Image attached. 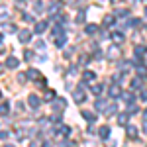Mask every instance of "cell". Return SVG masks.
<instances>
[{"instance_id":"d590c367","label":"cell","mask_w":147,"mask_h":147,"mask_svg":"<svg viewBox=\"0 0 147 147\" xmlns=\"http://www.w3.org/2000/svg\"><path fill=\"white\" fill-rule=\"evenodd\" d=\"M116 14H118V16H125V14H127V10H118Z\"/></svg>"},{"instance_id":"cb8c5ba5","label":"cell","mask_w":147,"mask_h":147,"mask_svg":"<svg viewBox=\"0 0 147 147\" xmlns=\"http://www.w3.org/2000/svg\"><path fill=\"white\" fill-rule=\"evenodd\" d=\"M137 24H139V20H137V18H131V20H125V26H127V28H134V26H137Z\"/></svg>"},{"instance_id":"ffe728a7","label":"cell","mask_w":147,"mask_h":147,"mask_svg":"<svg viewBox=\"0 0 147 147\" xmlns=\"http://www.w3.org/2000/svg\"><path fill=\"white\" fill-rule=\"evenodd\" d=\"M57 134H61V136H69V134H71V127H69V125H61Z\"/></svg>"},{"instance_id":"f546056e","label":"cell","mask_w":147,"mask_h":147,"mask_svg":"<svg viewBox=\"0 0 147 147\" xmlns=\"http://www.w3.org/2000/svg\"><path fill=\"white\" fill-rule=\"evenodd\" d=\"M57 12H59V4H53V6H51V10H49V14L53 16V14H57Z\"/></svg>"},{"instance_id":"d6a6232c","label":"cell","mask_w":147,"mask_h":147,"mask_svg":"<svg viewBox=\"0 0 147 147\" xmlns=\"http://www.w3.org/2000/svg\"><path fill=\"white\" fill-rule=\"evenodd\" d=\"M0 139H8V131H4V129H0Z\"/></svg>"},{"instance_id":"ac0fdd59","label":"cell","mask_w":147,"mask_h":147,"mask_svg":"<svg viewBox=\"0 0 147 147\" xmlns=\"http://www.w3.org/2000/svg\"><path fill=\"white\" fill-rule=\"evenodd\" d=\"M94 77H96V75H94L92 71H84V73H82V79L84 80H94Z\"/></svg>"},{"instance_id":"7bdbcfd3","label":"cell","mask_w":147,"mask_h":147,"mask_svg":"<svg viewBox=\"0 0 147 147\" xmlns=\"http://www.w3.org/2000/svg\"><path fill=\"white\" fill-rule=\"evenodd\" d=\"M0 98H2V92H0Z\"/></svg>"},{"instance_id":"277c9868","label":"cell","mask_w":147,"mask_h":147,"mask_svg":"<svg viewBox=\"0 0 147 147\" xmlns=\"http://www.w3.org/2000/svg\"><path fill=\"white\" fill-rule=\"evenodd\" d=\"M47 26H49L47 22H37L34 26V32H35V34H43V32L47 30Z\"/></svg>"},{"instance_id":"f35d334b","label":"cell","mask_w":147,"mask_h":147,"mask_svg":"<svg viewBox=\"0 0 147 147\" xmlns=\"http://www.w3.org/2000/svg\"><path fill=\"white\" fill-rule=\"evenodd\" d=\"M2 39H4V35H2V34H0V43H2Z\"/></svg>"},{"instance_id":"60d3db41","label":"cell","mask_w":147,"mask_h":147,"mask_svg":"<svg viewBox=\"0 0 147 147\" xmlns=\"http://www.w3.org/2000/svg\"><path fill=\"white\" fill-rule=\"evenodd\" d=\"M145 16H147V6H145Z\"/></svg>"},{"instance_id":"74e56055","label":"cell","mask_w":147,"mask_h":147,"mask_svg":"<svg viewBox=\"0 0 147 147\" xmlns=\"http://www.w3.org/2000/svg\"><path fill=\"white\" fill-rule=\"evenodd\" d=\"M143 118H145V120H147V110H145V112H143Z\"/></svg>"},{"instance_id":"6da1fadb","label":"cell","mask_w":147,"mask_h":147,"mask_svg":"<svg viewBox=\"0 0 147 147\" xmlns=\"http://www.w3.org/2000/svg\"><path fill=\"white\" fill-rule=\"evenodd\" d=\"M73 98H75L77 104H82V102L86 100V94H84L82 88H75V90H73Z\"/></svg>"},{"instance_id":"44dd1931","label":"cell","mask_w":147,"mask_h":147,"mask_svg":"<svg viewBox=\"0 0 147 147\" xmlns=\"http://www.w3.org/2000/svg\"><path fill=\"white\" fill-rule=\"evenodd\" d=\"M122 98H124L127 104H131V102H134V94H131V92H124V94H122Z\"/></svg>"},{"instance_id":"b9f144b4","label":"cell","mask_w":147,"mask_h":147,"mask_svg":"<svg viewBox=\"0 0 147 147\" xmlns=\"http://www.w3.org/2000/svg\"><path fill=\"white\" fill-rule=\"evenodd\" d=\"M112 2H114V4H116V2H118V0H112Z\"/></svg>"},{"instance_id":"7402d4cb","label":"cell","mask_w":147,"mask_h":147,"mask_svg":"<svg viewBox=\"0 0 147 147\" xmlns=\"http://www.w3.org/2000/svg\"><path fill=\"white\" fill-rule=\"evenodd\" d=\"M82 116H84L86 122H94V120H96V116H94L92 112H82Z\"/></svg>"},{"instance_id":"8d00e7d4","label":"cell","mask_w":147,"mask_h":147,"mask_svg":"<svg viewBox=\"0 0 147 147\" xmlns=\"http://www.w3.org/2000/svg\"><path fill=\"white\" fill-rule=\"evenodd\" d=\"M41 147H51V143H49V141H45V143H43Z\"/></svg>"},{"instance_id":"e575fe53","label":"cell","mask_w":147,"mask_h":147,"mask_svg":"<svg viewBox=\"0 0 147 147\" xmlns=\"http://www.w3.org/2000/svg\"><path fill=\"white\" fill-rule=\"evenodd\" d=\"M141 100H147V88L141 90Z\"/></svg>"},{"instance_id":"7c38bea8","label":"cell","mask_w":147,"mask_h":147,"mask_svg":"<svg viewBox=\"0 0 147 147\" xmlns=\"http://www.w3.org/2000/svg\"><path fill=\"white\" fill-rule=\"evenodd\" d=\"M112 39L116 41V43H122V41H124V34H122V32H114Z\"/></svg>"},{"instance_id":"ba28073f","label":"cell","mask_w":147,"mask_h":147,"mask_svg":"<svg viewBox=\"0 0 147 147\" xmlns=\"http://www.w3.org/2000/svg\"><path fill=\"white\" fill-rule=\"evenodd\" d=\"M98 136H100L102 139H108V137H110V127H108V125H102L100 129H98Z\"/></svg>"},{"instance_id":"2e32d148","label":"cell","mask_w":147,"mask_h":147,"mask_svg":"<svg viewBox=\"0 0 147 147\" xmlns=\"http://www.w3.org/2000/svg\"><path fill=\"white\" fill-rule=\"evenodd\" d=\"M118 53H120V49H118V47H110V49H108V57H110V59H116Z\"/></svg>"},{"instance_id":"484cf974","label":"cell","mask_w":147,"mask_h":147,"mask_svg":"<svg viewBox=\"0 0 147 147\" xmlns=\"http://www.w3.org/2000/svg\"><path fill=\"white\" fill-rule=\"evenodd\" d=\"M102 90H104V86H102V84H94V86H92V92H94L96 96H98Z\"/></svg>"},{"instance_id":"d4e9b609","label":"cell","mask_w":147,"mask_h":147,"mask_svg":"<svg viewBox=\"0 0 147 147\" xmlns=\"http://www.w3.org/2000/svg\"><path fill=\"white\" fill-rule=\"evenodd\" d=\"M28 77H30V79H39V73H37L35 69H30V71H28Z\"/></svg>"},{"instance_id":"83f0119b","label":"cell","mask_w":147,"mask_h":147,"mask_svg":"<svg viewBox=\"0 0 147 147\" xmlns=\"http://www.w3.org/2000/svg\"><path fill=\"white\" fill-rule=\"evenodd\" d=\"M6 18H8V10H6V8H0V22L6 20Z\"/></svg>"},{"instance_id":"4fadbf2b","label":"cell","mask_w":147,"mask_h":147,"mask_svg":"<svg viewBox=\"0 0 147 147\" xmlns=\"http://www.w3.org/2000/svg\"><path fill=\"white\" fill-rule=\"evenodd\" d=\"M127 120H129L127 114H120V116H118V124L120 125H127Z\"/></svg>"},{"instance_id":"8fae6325","label":"cell","mask_w":147,"mask_h":147,"mask_svg":"<svg viewBox=\"0 0 147 147\" xmlns=\"http://www.w3.org/2000/svg\"><path fill=\"white\" fill-rule=\"evenodd\" d=\"M127 136H129V139H136L137 137V127L136 125H127Z\"/></svg>"},{"instance_id":"4dcf8cb0","label":"cell","mask_w":147,"mask_h":147,"mask_svg":"<svg viewBox=\"0 0 147 147\" xmlns=\"http://www.w3.org/2000/svg\"><path fill=\"white\" fill-rule=\"evenodd\" d=\"M35 12H43V6H41V2H39V0L35 2Z\"/></svg>"},{"instance_id":"4316f807","label":"cell","mask_w":147,"mask_h":147,"mask_svg":"<svg viewBox=\"0 0 147 147\" xmlns=\"http://www.w3.org/2000/svg\"><path fill=\"white\" fill-rule=\"evenodd\" d=\"M131 88H141V79H134L131 80Z\"/></svg>"},{"instance_id":"f1b7e54d","label":"cell","mask_w":147,"mask_h":147,"mask_svg":"<svg viewBox=\"0 0 147 147\" xmlns=\"http://www.w3.org/2000/svg\"><path fill=\"white\" fill-rule=\"evenodd\" d=\"M137 73H139V75H147V69H145V65H139V67H137Z\"/></svg>"},{"instance_id":"ee69618b","label":"cell","mask_w":147,"mask_h":147,"mask_svg":"<svg viewBox=\"0 0 147 147\" xmlns=\"http://www.w3.org/2000/svg\"><path fill=\"white\" fill-rule=\"evenodd\" d=\"M20 2H22V0H20Z\"/></svg>"},{"instance_id":"1f68e13d","label":"cell","mask_w":147,"mask_h":147,"mask_svg":"<svg viewBox=\"0 0 147 147\" xmlns=\"http://www.w3.org/2000/svg\"><path fill=\"white\" fill-rule=\"evenodd\" d=\"M77 22H84V12H79L77 14Z\"/></svg>"},{"instance_id":"d6986e66","label":"cell","mask_w":147,"mask_h":147,"mask_svg":"<svg viewBox=\"0 0 147 147\" xmlns=\"http://www.w3.org/2000/svg\"><path fill=\"white\" fill-rule=\"evenodd\" d=\"M118 112V106H116V104H110V106H108V108H106V114H108V116H112V114H116Z\"/></svg>"},{"instance_id":"30bf717a","label":"cell","mask_w":147,"mask_h":147,"mask_svg":"<svg viewBox=\"0 0 147 147\" xmlns=\"http://www.w3.org/2000/svg\"><path fill=\"white\" fill-rule=\"evenodd\" d=\"M65 43H67V35H65V34H61V35H59V37L55 39V45H57V47H63Z\"/></svg>"},{"instance_id":"9a60e30c","label":"cell","mask_w":147,"mask_h":147,"mask_svg":"<svg viewBox=\"0 0 147 147\" xmlns=\"http://www.w3.org/2000/svg\"><path fill=\"white\" fill-rule=\"evenodd\" d=\"M88 35H94L96 32H98V26H94V24H90V26H86V30H84Z\"/></svg>"},{"instance_id":"7a4b0ae2","label":"cell","mask_w":147,"mask_h":147,"mask_svg":"<svg viewBox=\"0 0 147 147\" xmlns=\"http://www.w3.org/2000/svg\"><path fill=\"white\" fill-rule=\"evenodd\" d=\"M18 37H20L22 43H28L30 37H32V32H30V30H20V32H18Z\"/></svg>"},{"instance_id":"836d02e7","label":"cell","mask_w":147,"mask_h":147,"mask_svg":"<svg viewBox=\"0 0 147 147\" xmlns=\"http://www.w3.org/2000/svg\"><path fill=\"white\" fill-rule=\"evenodd\" d=\"M18 80H20V82H26V75L20 73V75H18Z\"/></svg>"},{"instance_id":"3957f363","label":"cell","mask_w":147,"mask_h":147,"mask_svg":"<svg viewBox=\"0 0 147 147\" xmlns=\"http://www.w3.org/2000/svg\"><path fill=\"white\" fill-rule=\"evenodd\" d=\"M65 106H67V104H65L63 98H55V100L51 102V108H53V110H63Z\"/></svg>"},{"instance_id":"ab89813d","label":"cell","mask_w":147,"mask_h":147,"mask_svg":"<svg viewBox=\"0 0 147 147\" xmlns=\"http://www.w3.org/2000/svg\"><path fill=\"white\" fill-rule=\"evenodd\" d=\"M4 147H14V145H10V143H6V145H4Z\"/></svg>"},{"instance_id":"e0dca14e","label":"cell","mask_w":147,"mask_h":147,"mask_svg":"<svg viewBox=\"0 0 147 147\" xmlns=\"http://www.w3.org/2000/svg\"><path fill=\"white\" fill-rule=\"evenodd\" d=\"M8 112H10L8 104H6V102H2V104H0V116H8Z\"/></svg>"},{"instance_id":"603a6c76","label":"cell","mask_w":147,"mask_h":147,"mask_svg":"<svg viewBox=\"0 0 147 147\" xmlns=\"http://www.w3.org/2000/svg\"><path fill=\"white\" fill-rule=\"evenodd\" d=\"M114 24H116L114 16H106V18H104V26H108V28H110V26H114Z\"/></svg>"},{"instance_id":"9c48e42d","label":"cell","mask_w":147,"mask_h":147,"mask_svg":"<svg viewBox=\"0 0 147 147\" xmlns=\"http://www.w3.org/2000/svg\"><path fill=\"white\" fill-rule=\"evenodd\" d=\"M145 53H147V47H145V45H137V47H136V57H137V59L145 57Z\"/></svg>"},{"instance_id":"5b68a950","label":"cell","mask_w":147,"mask_h":147,"mask_svg":"<svg viewBox=\"0 0 147 147\" xmlns=\"http://www.w3.org/2000/svg\"><path fill=\"white\" fill-rule=\"evenodd\" d=\"M108 94H110V98H118V96L122 94V90H120V86H118V84H112V86H110V90H108Z\"/></svg>"},{"instance_id":"5bb4252c","label":"cell","mask_w":147,"mask_h":147,"mask_svg":"<svg viewBox=\"0 0 147 147\" xmlns=\"http://www.w3.org/2000/svg\"><path fill=\"white\" fill-rule=\"evenodd\" d=\"M94 106H96V110H106V100H102V98H96Z\"/></svg>"},{"instance_id":"8992f818","label":"cell","mask_w":147,"mask_h":147,"mask_svg":"<svg viewBox=\"0 0 147 147\" xmlns=\"http://www.w3.org/2000/svg\"><path fill=\"white\" fill-rule=\"evenodd\" d=\"M18 65H20V61H18L16 57H8V59H6V67L8 69H18Z\"/></svg>"},{"instance_id":"52a82bcc","label":"cell","mask_w":147,"mask_h":147,"mask_svg":"<svg viewBox=\"0 0 147 147\" xmlns=\"http://www.w3.org/2000/svg\"><path fill=\"white\" fill-rule=\"evenodd\" d=\"M28 104H30L32 108H39V104H41V100H39L37 96H34V94H30V98H28Z\"/></svg>"}]
</instances>
